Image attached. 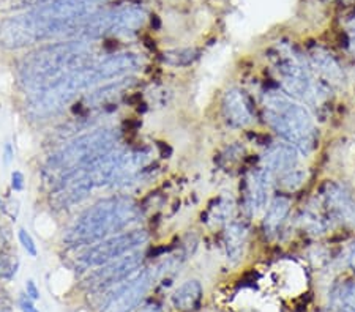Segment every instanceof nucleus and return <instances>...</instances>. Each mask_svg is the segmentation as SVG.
<instances>
[{
    "instance_id": "13",
    "label": "nucleus",
    "mask_w": 355,
    "mask_h": 312,
    "mask_svg": "<svg viewBox=\"0 0 355 312\" xmlns=\"http://www.w3.org/2000/svg\"><path fill=\"white\" fill-rule=\"evenodd\" d=\"M223 116L229 127H248L254 118V107L250 96L237 87L229 89L223 96Z\"/></svg>"
},
{
    "instance_id": "33",
    "label": "nucleus",
    "mask_w": 355,
    "mask_h": 312,
    "mask_svg": "<svg viewBox=\"0 0 355 312\" xmlns=\"http://www.w3.org/2000/svg\"><path fill=\"white\" fill-rule=\"evenodd\" d=\"M141 101H142L141 93H130V95H127V98H125V103L130 106H139Z\"/></svg>"
},
{
    "instance_id": "30",
    "label": "nucleus",
    "mask_w": 355,
    "mask_h": 312,
    "mask_svg": "<svg viewBox=\"0 0 355 312\" xmlns=\"http://www.w3.org/2000/svg\"><path fill=\"white\" fill-rule=\"evenodd\" d=\"M19 306H21V311H22V312H38L35 306H33L32 300L28 298L27 295H26V297H22V298H21Z\"/></svg>"
},
{
    "instance_id": "29",
    "label": "nucleus",
    "mask_w": 355,
    "mask_h": 312,
    "mask_svg": "<svg viewBox=\"0 0 355 312\" xmlns=\"http://www.w3.org/2000/svg\"><path fill=\"white\" fill-rule=\"evenodd\" d=\"M26 291H27V297L32 300V302H37V300H40V291L35 286V282H33L32 279L27 281L26 284Z\"/></svg>"
},
{
    "instance_id": "32",
    "label": "nucleus",
    "mask_w": 355,
    "mask_h": 312,
    "mask_svg": "<svg viewBox=\"0 0 355 312\" xmlns=\"http://www.w3.org/2000/svg\"><path fill=\"white\" fill-rule=\"evenodd\" d=\"M347 264H349V266H351V270L355 273V240L351 243V246H349Z\"/></svg>"
},
{
    "instance_id": "9",
    "label": "nucleus",
    "mask_w": 355,
    "mask_h": 312,
    "mask_svg": "<svg viewBox=\"0 0 355 312\" xmlns=\"http://www.w3.org/2000/svg\"><path fill=\"white\" fill-rule=\"evenodd\" d=\"M148 241V234L144 229H136L131 232H125L116 237L106 238L95 243L94 246L85 249L76 260V268L79 271H85L95 266H101L112 262L122 255L136 251L137 248L146 245Z\"/></svg>"
},
{
    "instance_id": "2",
    "label": "nucleus",
    "mask_w": 355,
    "mask_h": 312,
    "mask_svg": "<svg viewBox=\"0 0 355 312\" xmlns=\"http://www.w3.org/2000/svg\"><path fill=\"white\" fill-rule=\"evenodd\" d=\"M94 64L90 43L85 39L51 43L22 57L18 75L22 87L28 92L46 87L67 73Z\"/></svg>"
},
{
    "instance_id": "24",
    "label": "nucleus",
    "mask_w": 355,
    "mask_h": 312,
    "mask_svg": "<svg viewBox=\"0 0 355 312\" xmlns=\"http://www.w3.org/2000/svg\"><path fill=\"white\" fill-rule=\"evenodd\" d=\"M18 237H19L22 248L26 249V253L28 255H32V257H37V245H35V241H33V238L31 237V234H28L26 229H19Z\"/></svg>"
},
{
    "instance_id": "42",
    "label": "nucleus",
    "mask_w": 355,
    "mask_h": 312,
    "mask_svg": "<svg viewBox=\"0 0 355 312\" xmlns=\"http://www.w3.org/2000/svg\"><path fill=\"white\" fill-rule=\"evenodd\" d=\"M3 213V205H2V201H0V214Z\"/></svg>"
},
{
    "instance_id": "6",
    "label": "nucleus",
    "mask_w": 355,
    "mask_h": 312,
    "mask_svg": "<svg viewBox=\"0 0 355 312\" xmlns=\"http://www.w3.org/2000/svg\"><path fill=\"white\" fill-rule=\"evenodd\" d=\"M120 139L117 129L100 128L89 131L83 136H78L68 142L65 147L57 150L46 163V172L65 175L74 169L87 166L89 163L95 161L105 153L116 149V144Z\"/></svg>"
},
{
    "instance_id": "35",
    "label": "nucleus",
    "mask_w": 355,
    "mask_h": 312,
    "mask_svg": "<svg viewBox=\"0 0 355 312\" xmlns=\"http://www.w3.org/2000/svg\"><path fill=\"white\" fill-rule=\"evenodd\" d=\"M157 147H158V150H159V153H162L163 158H169L171 153H173V149H171L169 145H166L164 142H157Z\"/></svg>"
},
{
    "instance_id": "31",
    "label": "nucleus",
    "mask_w": 355,
    "mask_h": 312,
    "mask_svg": "<svg viewBox=\"0 0 355 312\" xmlns=\"http://www.w3.org/2000/svg\"><path fill=\"white\" fill-rule=\"evenodd\" d=\"M141 122L139 120H135V118H131V120H127L123 123V131H130V133H135L137 129L141 128Z\"/></svg>"
},
{
    "instance_id": "20",
    "label": "nucleus",
    "mask_w": 355,
    "mask_h": 312,
    "mask_svg": "<svg viewBox=\"0 0 355 312\" xmlns=\"http://www.w3.org/2000/svg\"><path fill=\"white\" fill-rule=\"evenodd\" d=\"M133 81L135 79L131 77H122L119 79V81L105 84L103 87L95 89L94 92H90L87 96H85V103L89 106L107 103V101L114 98V96H117L120 92H123L125 89L131 87V85H133Z\"/></svg>"
},
{
    "instance_id": "22",
    "label": "nucleus",
    "mask_w": 355,
    "mask_h": 312,
    "mask_svg": "<svg viewBox=\"0 0 355 312\" xmlns=\"http://www.w3.org/2000/svg\"><path fill=\"white\" fill-rule=\"evenodd\" d=\"M200 51L196 48H180V49H169L162 54V60L169 66H190L199 59Z\"/></svg>"
},
{
    "instance_id": "12",
    "label": "nucleus",
    "mask_w": 355,
    "mask_h": 312,
    "mask_svg": "<svg viewBox=\"0 0 355 312\" xmlns=\"http://www.w3.org/2000/svg\"><path fill=\"white\" fill-rule=\"evenodd\" d=\"M320 196L330 217L345 224L355 226V197L351 191H347L336 181L329 180L320 190Z\"/></svg>"
},
{
    "instance_id": "1",
    "label": "nucleus",
    "mask_w": 355,
    "mask_h": 312,
    "mask_svg": "<svg viewBox=\"0 0 355 312\" xmlns=\"http://www.w3.org/2000/svg\"><path fill=\"white\" fill-rule=\"evenodd\" d=\"M105 0H54L0 22V46L16 51L59 35L71 37Z\"/></svg>"
},
{
    "instance_id": "39",
    "label": "nucleus",
    "mask_w": 355,
    "mask_h": 312,
    "mask_svg": "<svg viewBox=\"0 0 355 312\" xmlns=\"http://www.w3.org/2000/svg\"><path fill=\"white\" fill-rule=\"evenodd\" d=\"M349 49H351V53L355 55V32H352V37L349 39Z\"/></svg>"
},
{
    "instance_id": "38",
    "label": "nucleus",
    "mask_w": 355,
    "mask_h": 312,
    "mask_svg": "<svg viewBox=\"0 0 355 312\" xmlns=\"http://www.w3.org/2000/svg\"><path fill=\"white\" fill-rule=\"evenodd\" d=\"M11 158H13V152H11V145L7 144L5 147V163H10Z\"/></svg>"
},
{
    "instance_id": "28",
    "label": "nucleus",
    "mask_w": 355,
    "mask_h": 312,
    "mask_svg": "<svg viewBox=\"0 0 355 312\" xmlns=\"http://www.w3.org/2000/svg\"><path fill=\"white\" fill-rule=\"evenodd\" d=\"M11 309H13V302L7 292L0 291V312H11Z\"/></svg>"
},
{
    "instance_id": "4",
    "label": "nucleus",
    "mask_w": 355,
    "mask_h": 312,
    "mask_svg": "<svg viewBox=\"0 0 355 312\" xmlns=\"http://www.w3.org/2000/svg\"><path fill=\"white\" fill-rule=\"evenodd\" d=\"M264 117L279 138L295 147L303 155L316 150L319 142L318 127L311 113L289 96L278 92H268L264 96Z\"/></svg>"
},
{
    "instance_id": "41",
    "label": "nucleus",
    "mask_w": 355,
    "mask_h": 312,
    "mask_svg": "<svg viewBox=\"0 0 355 312\" xmlns=\"http://www.w3.org/2000/svg\"><path fill=\"white\" fill-rule=\"evenodd\" d=\"M349 27H351L352 32H355V16H354L351 21H349Z\"/></svg>"
},
{
    "instance_id": "11",
    "label": "nucleus",
    "mask_w": 355,
    "mask_h": 312,
    "mask_svg": "<svg viewBox=\"0 0 355 312\" xmlns=\"http://www.w3.org/2000/svg\"><path fill=\"white\" fill-rule=\"evenodd\" d=\"M144 259V254L141 251H133L122 255L112 262L101 265L98 270L92 271L83 282V287L90 293L107 292L110 288L116 287L117 284L128 279L136 271H139V266Z\"/></svg>"
},
{
    "instance_id": "5",
    "label": "nucleus",
    "mask_w": 355,
    "mask_h": 312,
    "mask_svg": "<svg viewBox=\"0 0 355 312\" xmlns=\"http://www.w3.org/2000/svg\"><path fill=\"white\" fill-rule=\"evenodd\" d=\"M107 81L100 62L67 73L46 87L32 92L27 98L26 112L33 120H46L65 109L79 92L90 89L98 82Z\"/></svg>"
},
{
    "instance_id": "27",
    "label": "nucleus",
    "mask_w": 355,
    "mask_h": 312,
    "mask_svg": "<svg viewBox=\"0 0 355 312\" xmlns=\"http://www.w3.org/2000/svg\"><path fill=\"white\" fill-rule=\"evenodd\" d=\"M11 188L15 191H22V188H24V175L18 172V170L11 174Z\"/></svg>"
},
{
    "instance_id": "26",
    "label": "nucleus",
    "mask_w": 355,
    "mask_h": 312,
    "mask_svg": "<svg viewBox=\"0 0 355 312\" xmlns=\"http://www.w3.org/2000/svg\"><path fill=\"white\" fill-rule=\"evenodd\" d=\"M15 2L16 8H37L54 2V0H15Z\"/></svg>"
},
{
    "instance_id": "3",
    "label": "nucleus",
    "mask_w": 355,
    "mask_h": 312,
    "mask_svg": "<svg viewBox=\"0 0 355 312\" xmlns=\"http://www.w3.org/2000/svg\"><path fill=\"white\" fill-rule=\"evenodd\" d=\"M139 217L141 207L135 199L127 196L103 199L78 218L64 237V243L68 248L95 245L107 235L135 224Z\"/></svg>"
},
{
    "instance_id": "10",
    "label": "nucleus",
    "mask_w": 355,
    "mask_h": 312,
    "mask_svg": "<svg viewBox=\"0 0 355 312\" xmlns=\"http://www.w3.org/2000/svg\"><path fill=\"white\" fill-rule=\"evenodd\" d=\"M158 279L155 266L136 271L128 279L110 288V293L103 297L100 303L101 312H130L141 304L150 291L153 282Z\"/></svg>"
},
{
    "instance_id": "18",
    "label": "nucleus",
    "mask_w": 355,
    "mask_h": 312,
    "mask_svg": "<svg viewBox=\"0 0 355 312\" xmlns=\"http://www.w3.org/2000/svg\"><path fill=\"white\" fill-rule=\"evenodd\" d=\"M248 240V227L243 223H232L225 232L226 255L231 265H237L243 259L245 245Z\"/></svg>"
},
{
    "instance_id": "17",
    "label": "nucleus",
    "mask_w": 355,
    "mask_h": 312,
    "mask_svg": "<svg viewBox=\"0 0 355 312\" xmlns=\"http://www.w3.org/2000/svg\"><path fill=\"white\" fill-rule=\"evenodd\" d=\"M291 210V201L286 196H277L268 205L266 217H264V234L268 238L277 237L283 229V224L286 223Z\"/></svg>"
},
{
    "instance_id": "14",
    "label": "nucleus",
    "mask_w": 355,
    "mask_h": 312,
    "mask_svg": "<svg viewBox=\"0 0 355 312\" xmlns=\"http://www.w3.org/2000/svg\"><path fill=\"white\" fill-rule=\"evenodd\" d=\"M299 153L300 152L288 142L268 147L264 155V169L270 175H277L278 180H282L286 175L299 170Z\"/></svg>"
},
{
    "instance_id": "7",
    "label": "nucleus",
    "mask_w": 355,
    "mask_h": 312,
    "mask_svg": "<svg viewBox=\"0 0 355 312\" xmlns=\"http://www.w3.org/2000/svg\"><path fill=\"white\" fill-rule=\"evenodd\" d=\"M275 68L288 95L311 106H318L327 98L329 87L311 75L310 68L300 55L279 53L275 59Z\"/></svg>"
},
{
    "instance_id": "34",
    "label": "nucleus",
    "mask_w": 355,
    "mask_h": 312,
    "mask_svg": "<svg viewBox=\"0 0 355 312\" xmlns=\"http://www.w3.org/2000/svg\"><path fill=\"white\" fill-rule=\"evenodd\" d=\"M139 312H162V304L157 302H150V303H147Z\"/></svg>"
},
{
    "instance_id": "8",
    "label": "nucleus",
    "mask_w": 355,
    "mask_h": 312,
    "mask_svg": "<svg viewBox=\"0 0 355 312\" xmlns=\"http://www.w3.org/2000/svg\"><path fill=\"white\" fill-rule=\"evenodd\" d=\"M146 18V11L141 7H135V5L123 8L95 11L78 26L71 38L90 42V39L103 38L110 35V33L136 32L137 28L144 26Z\"/></svg>"
},
{
    "instance_id": "23",
    "label": "nucleus",
    "mask_w": 355,
    "mask_h": 312,
    "mask_svg": "<svg viewBox=\"0 0 355 312\" xmlns=\"http://www.w3.org/2000/svg\"><path fill=\"white\" fill-rule=\"evenodd\" d=\"M232 207L234 203L231 199H218V202H216V207H211L210 208V213H211V218L215 221H226L227 218H231L232 214Z\"/></svg>"
},
{
    "instance_id": "21",
    "label": "nucleus",
    "mask_w": 355,
    "mask_h": 312,
    "mask_svg": "<svg viewBox=\"0 0 355 312\" xmlns=\"http://www.w3.org/2000/svg\"><path fill=\"white\" fill-rule=\"evenodd\" d=\"M331 304L340 312H355V282H345L331 292Z\"/></svg>"
},
{
    "instance_id": "37",
    "label": "nucleus",
    "mask_w": 355,
    "mask_h": 312,
    "mask_svg": "<svg viewBox=\"0 0 355 312\" xmlns=\"http://www.w3.org/2000/svg\"><path fill=\"white\" fill-rule=\"evenodd\" d=\"M7 243H8V234H7V230L0 227V248H3L5 245H7Z\"/></svg>"
},
{
    "instance_id": "36",
    "label": "nucleus",
    "mask_w": 355,
    "mask_h": 312,
    "mask_svg": "<svg viewBox=\"0 0 355 312\" xmlns=\"http://www.w3.org/2000/svg\"><path fill=\"white\" fill-rule=\"evenodd\" d=\"M171 248H166V246H158V248H155V249H152L150 253H148V255H150V257H159V255H163V254H166L169 251Z\"/></svg>"
},
{
    "instance_id": "25",
    "label": "nucleus",
    "mask_w": 355,
    "mask_h": 312,
    "mask_svg": "<svg viewBox=\"0 0 355 312\" xmlns=\"http://www.w3.org/2000/svg\"><path fill=\"white\" fill-rule=\"evenodd\" d=\"M16 273V266L11 264V260L0 253V277H11Z\"/></svg>"
},
{
    "instance_id": "15",
    "label": "nucleus",
    "mask_w": 355,
    "mask_h": 312,
    "mask_svg": "<svg viewBox=\"0 0 355 312\" xmlns=\"http://www.w3.org/2000/svg\"><path fill=\"white\" fill-rule=\"evenodd\" d=\"M270 177L272 175L266 169L251 170L245 180L243 190V203L245 208L251 214L259 213L267 205L268 190H270Z\"/></svg>"
},
{
    "instance_id": "40",
    "label": "nucleus",
    "mask_w": 355,
    "mask_h": 312,
    "mask_svg": "<svg viewBox=\"0 0 355 312\" xmlns=\"http://www.w3.org/2000/svg\"><path fill=\"white\" fill-rule=\"evenodd\" d=\"M152 26L155 27V28H159V19H158V16H152Z\"/></svg>"
},
{
    "instance_id": "19",
    "label": "nucleus",
    "mask_w": 355,
    "mask_h": 312,
    "mask_svg": "<svg viewBox=\"0 0 355 312\" xmlns=\"http://www.w3.org/2000/svg\"><path fill=\"white\" fill-rule=\"evenodd\" d=\"M202 286L196 279H190L183 282L182 286L177 288L173 295V304L175 309L179 311H194L199 308L200 302H202Z\"/></svg>"
},
{
    "instance_id": "16",
    "label": "nucleus",
    "mask_w": 355,
    "mask_h": 312,
    "mask_svg": "<svg viewBox=\"0 0 355 312\" xmlns=\"http://www.w3.org/2000/svg\"><path fill=\"white\" fill-rule=\"evenodd\" d=\"M308 65L318 76L324 79V84L330 85H341L345 82V71L338 60L331 55L329 51L322 48H314L308 54Z\"/></svg>"
}]
</instances>
